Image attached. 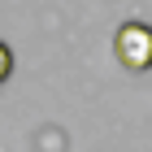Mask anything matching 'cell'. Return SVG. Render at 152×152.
I'll return each instance as SVG.
<instances>
[{
    "mask_svg": "<svg viewBox=\"0 0 152 152\" xmlns=\"http://www.w3.org/2000/svg\"><path fill=\"white\" fill-rule=\"evenodd\" d=\"M113 52L126 70H148L152 65V26L148 22H126L113 35Z\"/></svg>",
    "mask_w": 152,
    "mask_h": 152,
    "instance_id": "obj_1",
    "label": "cell"
},
{
    "mask_svg": "<svg viewBox=\"0 0 152 152\" xmlns=\"http://www.w3.org/2000/svg\"><path fill=\"white\" fill-rule=\"evenodd\" d=\"M9 70H13V52H9V44H0V83L9 78Z\"/></svg>",
    "mask_w": 152,
    "mask_h": 152,
    "instance_id": "obj_2",
    "label": "cell"
}]
</instances>
